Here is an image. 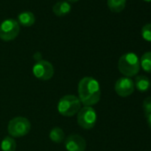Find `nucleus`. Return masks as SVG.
I'll list each match as a JSON object with an SVG mask.
<instances>
[{
    "label": "nucleus",
    "mask_w": 151,
    "mask_h": 151,
    "mask_svg": "<svg viewBox=\"0 0 151 151\" xmlns=\"http://www.w3.org/2000/svg\"><path fill=\"white\" fill-rule=\"evenodd\" d=\"M65 147L68 151H85L86 148V139L78 134H70L65 139Z\"/></svg>",
    "instance_id": "8"
},
{
    "label": "nucleus",
    "mask_w": 151,
    "mask_h": 151,
    "mask_svg": "<svg viewBox=\"0 0 151 151\" xmlns=\"http://www.w3.org/2000/svg\"><path fill=\"white\" fill-rule=\"evenodd\" d=\"M36 18L31 12H22L18 15V23L23 27H30L35 23Z\"/></svg>",
    "instance_id": "11"
},
{
    "label": "nucleus",
    "mask_w": 151,
    "mask_h": 151,
    "mask_svg": "<svg viewBox=\"0 0 151 151\" xmlns=\"http://www.w3.org/2000/svg\"><path fill=\"white\" fill-rule=\"evenodd\" d=\"M52 11H53L54 14H56L57 16H64V15H67L68 14L70 13L71 6L68 2L60 1V2H57L53 6Z\"/></svg>",
    "instance_id": "10"
},
{
    "label": "nucleus",
    "mask_w": 151,
    "mask_h": 151,
    "mask_svg": "<svg viewBox=\"0 0 151 151\" xmlns=\"http://www.w3.org/2000/svg\"><path fill=\"white\" fill-rule=\"evenodd\" d=\"M68 1H69V2H77V1H78V0H68Z\"/></svg>",
    "instance_id": "20"
},
{
    "label": "nucleus",
    "mask_w": 151,
    "mask_h": 151,
    "mask_svg": "<svg viewBox=\"0 0 151 151\" xmlns=\"http://www.w3.org/2000/svg\"><path fill=\"white\" fill-rule=\"evenodd\" d=\"M144 1H146V2H151V0H144Z\"/></svg>",
    "instance_id": "21"
},
{
    "label": "nucleus",
    "mask_w": 151,
    "mask_h": 151,
    "mask_svg": "<svg viewBox=\"0 0 151 151\" xmlns=\"http://www.w3.org/2000/svg\"><path fill=\"white\" fill-rule=\"evenodd\" d=\"M108 6L113 13L122 12L126 5V0H108Z\"/></svg>",
    "instance_id": "13"
},
{
    "label": "nucleus",
    "mask_w": 151,
    "mask_h": 151,
    "mask_svg": "<svg viewBox=\"0 0 151 151\" xmlns=\"http://www.w3.org/2000/svg\"><path fill=\"white\" fill-rule=\"evenodd\" d=\"M97 121L96 111L92 107L85 106L78 112V124L83 129L90 130L94 127Z\"/></svg>",
    "instance_id": "5"
},
{
    "label": "nucleus",
    "mask_w": 151,
    "mask_h": 151,
    "mask_svg": "<svg viewBox=\"0 0 151 151\" xmlns=\"http://www.w3.org/2000/svg\"><path fill=\"white\" fill-rule=\"evenodd\" d=\"M134 83V87H136V89L141 93L147 92L149 90L151 83L148 79V78L145 77V76H138V77L135 78V82Z\"/></svg>",
    "instance_id": "12"
},
{
    "label": "nucleus",
    "mask_w": 151,
    "mask_h": 151,
    "mask_svg": "<svg viewBox=\"0 0 151 151\" xmlns=\"http://www.w3.org/2000/svg\"><path fill=\"white\" fill-rule=\"evenodd\" d=\"M147 124H148V126H149V128L151 130V114L147 116Z\"/></svg>",
    "instance_id": "19"
},
{
    "label": "nucleus",
    "mask_w": 151,
    "mask_h": 151,
    "mask_svg": "<svg viewBox=\"0 0 151 151\" xmlns=\"http://www.w3.org/2000/svg\"><path fill=\"white\" fill-rule=\"evenodd\" d=\"M134 83L130 78H121L115 84V91L121 97H128L134 92Z\"/></svg>",
    "instance_id": "9"
},
{
    "label": "nucleus",
    "mask_w": 151,
    "mask_h": 151,
    "mask_svg": "<svg viewBox=\"0 0 151 151\" xmlns=\"http://www.w3.org/2000/svg\"><path fill=\"white\" fill-rule=\"evenodd\" d=\"M31 124L29 119L23 116H16L10 120L7 125V131L11 137L20 138L28 134L30 131Z\"/></svg>",
    "instance_id": "4"
},
{
    "label": "nucleus",
    "mask_w": 151,
    "mask_h": 151,
    "mask_svg": "<svg viewBox=\"0 0 151 151\" xmlns=\"http://www.w3.org/2000/svg\"><path fill=\"white\" fill-rule=\"evenodd\" d=\"M142 107H143V111L146 116L151 114V96H148L144 100Z\"/></svg>",
    "instance_id": "18"
},
{
    "label": "nucleus",
    "mask_w": 151,
    "mask_h": 151,
    "mask_svg": "<svg viewBox=\"0 0 151 151\" xmlns=\"http://www.w3.org/2000/svg\"><path fill=\"white\" fill-rule=\"evenodd\" d=\"M59 113L63 116H73L81 109V102L78 97L68 94L60 98L57 106Z\"/></svg>",
    "instance_id": "3"
},
{
    "label": "nucleus",
    "mask_w": 151,
    "mask_h": 151,
    "mask_svg": "<svg viewBox=\"0 0 151 151\" xmlns=\"http://www.w3.org/2000/svg\"><path fill=\"white\" fill-rule=\"evenodd\" d=\"M141 36L146 41L151 42V23H147L143 26L141 29Z\"/></svg>",
    "instance_id": "17"
},
{
    "label": "nucleus",
    "mask_w": 151,
    "mask_h": 151,
    "mask_svg": "<svg viewBox=\"0 0 151 151\" xmlns=\"http://www.w3.org/2000/svg\"><path fill=\"white\" fill-rule=\"evenodd\" d=\"M32 71L34 76L37 79L43 81H47L51 79L54 74V68L52 63L45 60H38L33 66Z\"/></svg>",
    "instance_id": "7"
},
{
    "label": "nucleus",
    "mask_w": 151,
    "mask_h": 151,
    "mask_svg": "<svg viewBox=\"0 0 151 151\" xmlns=\"http://www.w3.org/2000/svg\"><path fill=\"white\" fill-rule=\"evenodd\" d=\"M49 138L54 143H61L65 139V134L61 128L54 127L51 130L49 133Z\"/></svg>",
    "instance_id": "14"
},
{
    "label": "nucleus",
    "mask_w": 151,
    "mask_h": 151,
    "mask_svg": "<svg viewBox=\"0 0 151 151\" xmlns=\"http://www.w3.org/2000/svg\"><path fill=\"white\" fill-rule=\"evenodd\" d=\"M140 64L138 56L133 52L122 55L118 60V69L125 78H132L139 71Z\"/></svg>",
    "instance_id": "2"
},
{
    "label": "nucleus",
    "mask_w": 151,
    "mask_h": 151,
    "mask_svg": "<svg viewBox=\"0 0 151 151\" xmlns=\"http://www.w3.org/2000/svg\"><path fill=\"white\" fill-rule=\"evenodd\" d=\"M1 149L2 151H15L16 149V141L11 136H6L1 141Z\"/></svg>",
    "instance_id": "15"
},
{
    "label": "nucleus",
    "mask_w": 151,
    "mask_h": 151,
    "mask_svg": "<svg viewBox=\"0 0 151 151\" xmlns=\"http://www.w3.org/2000/svg\"><path fill=\"white\" fill-rule=\"evenodd\" d=\"M139 64L144 71L151 73V52H147L141 56Z\"/></svg>",
    "instance_id": "16"
},
{
    "label": "nucleus",
    "mask_w": 151,
    "mask_h": 151,
    "mask_svg": "<svg viewBox=\"0 0 151 151\" xmlns=\"http://www.w3.org/2000/svg\"><path fill=\"white\" fill-rule=\"evenodd\" d=\"M20 33V24L14 19H6L0 24V38L4 41L15 39Z\"/></svg>",
    "instance_id": "6"
},
{
    "label": "nucleus",
    "mask_w": 151,
    "mask_h": 151,
    "mask_svg": "<svg viewBox=\"0 0 151 151\" xmlns=\"http://www.w3.org/2000/svg\"><path fill=\"white\" fill-rule=\"evenodd\" d=\"M78 99L85 106L92 107L101 99V88L98 81L92 77H85L78 83Z\"/></svg>",
    "instance_id": "1"
}]
</instances>
